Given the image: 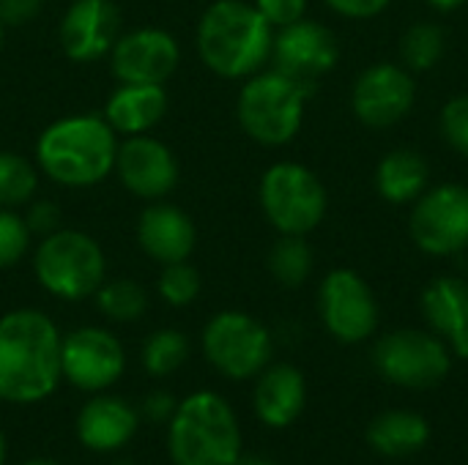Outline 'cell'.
<instances>
[{
	"instance_id": "1",
	"label": "cell",
	"mask_w": 468,
	"mask_h": 465,
	"mask_svg": "<svg viewBox=\"0 0 468 465\" xmlns=\"http://www.w3.org/2000/svg\"><path fill=\"white\" fill-rule=\"evenodd\" d=\"M60 332L38 310H14L0 318V400L38 403L63 378Z\"/></svg>"
},
{
	"instance_id": "2",
	"label": "cell",
	"mask_w": 468,
	"mask_h": 465,
	"mask_svg": "<svg viewBox=\"0 0 468 465\" xmlns=\"http://www.w3.org/2000/svg\"><path fill=\"white\" fill-rule=\"evenodd\" d=\"M118 134L104 115H66L36 140V162L60 186L82 189L101 184L115 170Z\"/></svg>"
},
{
	"instance_id": "3",
	"label": "cell",
	"mask_w": 468,
	"mask_h": 465,
	"mask_svg": "<svg viewBox=\"0 0 468 465\" xmlns=\"http://www.w3.org/2000/svg\"><path fill=\"white\" fill-rule=\"evenodd\" d=\"M274 27L244 0H217L197 22L200 60L225 79H241L261 71L271 58Z\"/></svg>"
},
{
	"instance_id": "4",
	"label": "cell",
	"mask_w": 468,
	"mask_h": 465,
	"mask_svg": "<svg viewBox=\"0 0 468 465\" xmlns=\"http://www.w3.org/2000/svg\"><path fill=\"white\" fill-rule=\"evenodd\" d=\"M167 449L176 465H236L241 458V430L228 400L214 392H197L176 406Z\"/></svg>"
},
{
	"instance_id": "5",
	"label": "cell",
	"mask_w": 468,
	"mask_h": 465,
	"mask_svg": "<svg viewBox=\"0 0 468 465\" xmlns=\"http://www.w3.org/2000/svg\"><path fill=\"white\" fill-rule=\"evenodd\" d=\"M315 85L285 77L282 71H258L239 93V123L261 145L291 143L304 121V104Z\"/></svg>"
},
{
	"instance_id": "6",
	"label": "cell",
	"mask_w": 468,
	"mask_h": 465,
	"mask_svg": "<svg viewBox=\"0 0 468 465\" xmlns=\"http://www.w3.org/2000/svg\"><path fill=\"white\" fill-rule=\"evenodd\" d=\"M33 274L38 285L63 299L82 301L96 296L104 282L107 260L101 247L82 230H55L41 238L33 255Z\"/></svg>"
},
{
	"instance_id": "7",
	"label": "cell",
	"mask_w": 468,
	"mask_h": 465,
	"mask_svg": "<svg viewBox=\"0 0 468 465\" xmlns=\"http://www.w3.org/2000/svg\"><path fill=\"white\" fill-rule=\"evenodd\" d=\"M261 208L282 236H307L324 222L326 189L296 162H277L261 178Z\"/></svg>"
},
{
	"instance_id": "8",
	"label": "cell",
	"mask_w": 468,
	"mask_h": 465,
	"mask_svg": "<svg viewBox=\"0 0 468 465\" xmlns=\"http://www.w3.org/2000/svg\"><path fill=\"white\" fill-rule=\"evenodd\" d=\"M269 329L247 312L225 310L203 329V354L217 373L233 381L261 375L271 362Z\"/></svg>"
},
{
	"instance_id": "9",
	"label": "cell",
	"mask_w": 468,
	"mask_h": 465,
	"mask_svg": "<svg viewBox=\"0 0 468 465\" xmlns=\"http://www.w3.org/2000/svg\"><path fill=\"white\" fill-rule=\"evenodd\" d=\"M373 365L384 381L403 389H433L452 370L450 345L420 329H400L378 340L373 351Z\"/></svg>"
},
{
	"instance_id": "10",
	"label": "cell",
	"mask_w": 468,
	"mask_h": 465,
	"mask_svg": "<svg viewBox=\"0 0 468 465\" xmlns=\"http://www.w3.org/2000/svg\"><path fill=\"white\" fill-rule=\"evenodd\" d=\"M411 238L433 255L447 258L468 247V189L458 184H441L414 200Z\"/></svg>"
},
{
	"instance_id": "11",
	"label": "cell",
	"mask_w": 468,
	"mask_h": 465,
	"mask_svg": "<svg viewBox=\"0 0 468 465\" xmlns=\"http://www.w3.org/2000/svg\"><path fill=\"white\" fill-rule=\"evenodd\" d=\"M318 310L329 334L346 345L367 340L378 326V304L367 282L351 269H335L318 291Z\"/></svg>"
},
{
	"instance_id": "12",
	"label": "cell",
	"mask_w": 468,
	"mask_h": 465,
	"mask_svg": "<svg viewBox=\"0 0 468 465\" xmlns=\"http://www.w3.org/2000/svg\"><path fill=\"white\" fill-rule=\"evenodd\" d=\"M126 367V356L115 334L99 326H82L60 343V373L82 392H101L112 386Z\"/></svg>"
},
{
	"instance_id": "13",
	"label": "cell",
	"mask_w": 468,
	"mask_h": 465,
	"mask_svg": "<svg viewBox=\"0 0 468 465\" xmlns=\"http://www.w3.org/2000/svg\"><path fill=\"white\" fill-rule=\"evenodd\" d=\"M414 96H417L414 77L406 66L376 63L356 77L351 107L365 126L384 129L411 112Z\"/></svg>"
},
{
	"instance_id": "14",
	"label": "cell",
	"mask_w": 468,
	"mask_h": 465,
	"mask_svg": "<svg viewBox=\"0 0 468 465\" xmlns=\"http://www.w3.org/2000/svg\"><path fill=\"white\" fill-rule=\"evenodd\" d=\"M277 71L291 79L315 85L318 77L329 74L340 60V44L335 33L313 19H299L280 27L271 44Z\"/></svg>"
},
{
	"instance_id": "15",
	"label": "cell",
	"mask_w": 468,
	"mask_h": 465,
	"mask_svg": "<svg viewBox=\"0 0 468 465\" xmlns=\"http://www.w3.org/2000/svg\"><path fill=\"white\" fill-rule=\"evenodd\" d=\"M115 173L126 192L143 200H162L178 184L176 153L156 137L132 134L118 143Z\"/></svg>"
},
{
	"instance_id": "16",
	"label": "cell",
	"mask_w": 468,
	"mask_h": 465,
	"mask_svg": "<svg viewBox=\"0 0 468 465\" xmlns=\"http://www.w3.org/2000/svg\"><path fill=\"white\" fill-rule=\"evenodd\" d=\"M112 74L118 82H151L165 85L181 60L178 41L162 27H137L126 36H118L110 49Z\"/></svg>"
},
{
	"instance_id": "17",
	"label": "cell",
	"mask_w": 468,
	"mask_h": 465,
	"mask_svg": "<svg viewBox=\"0 0 468 465\" xmlns=\"http://www.w3.org/2000/svg\"><path fill=\"white\" fill-rule=\"evenodd\" d=\"M121 30V11L112 0H74L60 19V47L77 60H99L107 55Z\"/></svg>"
},
{
	"instance_id": "18",
	"label": "cell",
	"mask_w": 468,
	"mask_h": 465,
	"mask_svg": "<svg viewBox=\"0 0 468 465\" xmlns=\"http://www.w3.org/2000/svg\"><path fill=\"white\" fill-rule=\"evenodd\" d=\"M137 244L140 249L167 266L178 260H189L197 244L195 222L186 211H181L173 203H151L137 222Z\"/></svg>"
},
{
	"instance_id": "19",
	"label": "cell",
	"mask_w": 468,
	"mask_h": 465,
	"mask_svg": "<svg viewBox=\"0 0 468 465\" xmlns=\"http://www.w3.org/2000/svg\"><path fill=\"white\" fill-rule=\"evenodd\" d=\"M422 312L450 351L468 359V282L461 277H439L422 293Z\"/></svg>"
},
{
	"instance_id": "20",
	"label": "cell",
	"mask_w": 468,
	"mask_h": 465,
	"mask_svg": "<svg viewBox=\"0 0 468 465\" xmlns=\"http://www.w3.org/2000/svg\"><path fill=\"white\" fill-rule=\"evenodd\" d=\"M255 414L263 425L280 430L293 425L307 403V384L304 375L293 365H274L266 367L255 386Z\"/></svg>"
},
{
	"instance_id": "21",
	"label": "cell",
	"mask_w": 468,
	"mask_h": 465,
	"mask_svg": "<svg viewBox=\"0 0 468 465\" xmlns=\"http://www.w3.org/2000/svg\"><path fill=\"white\" fill-rule=\"evenodd\" d=\"M167 112V93L165 85L151 82H121L107 104L104 121L115 129V134H145L151 132Z\"/></svg>"
},
{
	"instance_id": "22",
	"label": "cell",
	"mask_w": 468,
	"mask_h": 465,
	"mask_svg": "<svg viewBox=\"0 0 468 465\" xmlns=\"http://www.w3.org/2000/svg\"><path fill=\"white\" fill-rule=\"evenodd\" d=\"M137 430V414L121 397H93L77 417V439L90 452H112L132 441Z\"/></svg>"
},
{
	"instance_id": "23",
	"label": "cell",
	"mask_w": 468,
	"mask_h": 465,
	"mask_svg": "<svg viewBox=\"0 0 468 465\" xmlns=\"http://www.w3.org/2000/svg\"><path fill=\"white\" fill-rule=\"evenodd\" d=\"M428 178H431L428 162L417 151L398 148L378 162L376 189L387 203L403 206L420 200L428 192Z\"/></svg>"
},
{
	"instance_id": "24",
	"label": "cell",
	"mask_w": 468,
	"mask_h": 465,
	"mask_svg": "<svg viewBox=\"0 0 468 465\" xmlns=\"http://www.w3.org/2000/svg\"><path fill=\"white\" fill-rule=\"evenodd\" d=\"M431 441V425L414 411H384L367 428V444L384 458L417 455Z\"/></svg>"
},
{
	"instance_id": "25",
	"label": "cell",
	"mask_w": 468,
	"mask_h": 465,
	"mask_svg": "<svg viewBox=\"0 0 468 465\" xmlns=\"http://www.w3.org/2000/svg\"><path fill=\"white\" fill-rule=\"evenodd\" d=\"M269 271L285 288H299L313 274V249L304 236H282L269 252Z\"/></svg>"
},
{
	"instance_id": "26",
	"label": "cell",
	"mask_w": 468,
	"mask_h": 465,
	"mask_svg": "<svg viewBox=\"0 0 468 465\" xmlns=\"http://www.w3.org/2000/svg\"><path fill=\"white\" fill-rule=\"evenodd\" d=\"M96 304L104 318L115 323H132L145 315L148 310V293L134 280H104L96 291Z\"/></svg>"
},
{
	"instance_id": "27",
	"label": "cell",
	"mask_w": 468,
	"mask_h": 465,
	"mask_svg": "<svg viewBox=\"0 0 468 465\" xmlns=\"http://www.w3.org/2000/svg\"><path fill=\"white\" fill-rule=\"evenodd\" d=\"M36 189H38L36 167L14 151H0V208L27 206Z\"/></svg>"
},
{
	"instance_id": "28",
	"label": "cell",
	"mask_w": 468,
	"mask_h": 465,
	"mask_svg": "<svg viewBox=\"0 0 468 465\" xmlns=\"http://www.w3.org/2000/svg\"><path fill=\"white\" fill-rule=\"evenodd\" d=\"M189 356V340L176 329L154 332L143 345V367L154 378L173 375Z\"/></svg>"
},
{
	"instance_id": "29",
	"label": "cell",
	"mask_w": 468,
	"mask_h": 465,
	"mask_svg": "<svg viewBox=\"0 0 468 465\" xmlns=\"http://www.w3.org/2000/svg\"><path fill=\"white\" fill-rule=\"evenodd\" d=\"M403 66L409 71H428L444 55V30L433 22H417L400 41Z\"/></svg>"
},
{
	"instance_id": "30",
	"label": "cell",
	"mask_w": 468,
	"mask_h": 465,
	"mask_svg": "<svg viewBox=\"0 0 468 465\" xmlns=\"http://www.w3.org/2000/svg\"><path fill=\"white\" fill-rule=\"evenodd\" d=\"M156 291L170 307H189L200 293V274L189 260L167 263L162 266Z\"/></svg>"
},
{
	"instance_id": "31",
	"label": "cell",
	"mask_w": 468,
	"mask_h": 465,
	"mask_svg": "<svg viewBox=\"0 0 468 465\" xmlns=\"http://www.w3.org/2000/svg\"><path fill=\"white\" fill-rule=\"evenodd\" d=\"M30 227L14 208H0V271L16 266L30 247Z\"/></svg>"
},
{
	"instance_id": "32",
	"label": "cell",
	"mask_w": 468,
	"mask_h": 465,
	"mask_svg": "<svg viewBox=\"0 0 468 465\" xmlns=\"http://www.w3.org/2000/svg\"><path fill=\"white\" fill-rule=\"evenodd\" d=\"M441 134L444 140L468 156V96H455L441 110Z\"/></svg>"
},
{
	"instance_id": "33",
	"label": "cell",
	"mask_w": 468,
	"mask_h": 465,
	"mask_svg": "<svg viewBox=\"0 0 468 465\" xmlns=\"http://www.w3.org/2000/svg\"><path fill=\"white\" fill-rule=\"evenodd\" d=\"M255 8L271 27H285L304 19L307 0H255Z\"/></svg>"
},
{
	"instance_id": "34",
	"label": "cell",
	"mask_w": 468,
	"mask_h": 465,
	"mask_svg": "<svg viewBox=\"0 0 468 465\" xmlns=\"http://www.w3.org/2000/svg\"><path fill=\"white\" fill-rule=\"evenodd\" d=\"M25 222H27L30 233H38V236L44 238V236H49V233H55V230H60V227H58V222H60V208H58L55 203H49V200H38V203L30 206Z\"/></svg>"
},
{
	"instance_id": "35",
	"label": "cell",
	"mask_w": 468,
	"mask_h": 465,
	"mask_svg": "<svg viewBox=\"0 0 468 465\" xmlns=\"http://www.w3.org/2000/svg\"><path fill=\"white\" fill-rule=\"evenodd\" d=\"M44 0H0V22L19 27L38 16Z\"/></svg>"
},
{
	"instance_id": "36",
	"label": "cell",
	"mask_w": 468,
	"mask_h": 465,
	"mask_svg": "<svg viewBox=\"0 0 468 465\" xmlns=\"http://www.w3.org/2000/svg\"><path fill=\"white\" fill-rule=\"evenodd\" d=\"M332 11L351 16V19H370L381 14L392 0H324Z\"/></svg>"
},
{
	"instance_id": "37",
	"label": "cell",
	"mask_w": 468,
	"mask_h": 465,
	"mask_svg": "<svg viewBox=\"0 0 468 465\" xmlns=\"http://www.w3.org/2000/svg\"><path fill=\"white\" fill-rule=\"evenodd\" d=\"M173 411H176V403H173L167 395H162V392H156V395H151V397L145 400V414L154 417V419L173 417Z\"/></svg>"
},
{
	"instance_id": "38",
	"label": "cell",
	"mask_w": 468,
	"mask_h": 465,
	"mask_svg": "<svg viewBox=\"0 0 468 465\" xmlns=\"http://www.w3.org/2000/svg\"><path fill=\"white\" fill-rule=\"evenodd\" d=\"M433 8H439V11H455V8H461L466 0H428Z\"/></svg>"
},
{
	"instance_id": "39",
	"label": "cell",
	"mask_w": 468,
	"mask_h": 465,
	"mask_svg": "<svg viewBox=\"0 0 468 465\" xmlns=\"http://www.w3.org/2000/svg\"><path fill=\"white\" fill-rule=\"evenodd\" d=\"M236 465H277V463H271L269 458H258V455H241L239 460H236Z\"/></svg>"
},
{
	"instance_id": "40",
	"label": "cell",
	"mask_w": 468,
	"mask_h": 465,
	"mask_svg": "<svg viewBox=\"0 0 468 465\" xmlns=\"http://www.w3.org/2000/svg\"><path fill=\"white\" fill-rule=\"evenodd\" d=\"M5 463V439H3V430H0V465Z\"/></svg>"
},
{
	"instance_id": "41",
	"label": "cell",
	"mask_w": 468,
	"mask_h": 465,
	"mask_svg": "<svg viewBox=\"0 0 468 465\" xmlns=\"http://www.w3.org/2000/svg\"><path fill=\"white\" fill-rule=\"evenodd\" d=\"M25 465H58V463H55V460H41V458H38V460H27Z\"/></svg>"
},
{
	"instance_id": "42",
	"label": "cell",
	"mask_w": 468,
	"mask_h": 465,
	"mask_svg": "<svg viewBox=\"0 0 468 465\" xmlns=\"http://www.w3.org/2000/svg\"><path fill=\"white\" fill-rule=\"evenodd\" d=\"M3 27H5V25L0 22V47H3Z\"/></svg>"
}]
</instances>
